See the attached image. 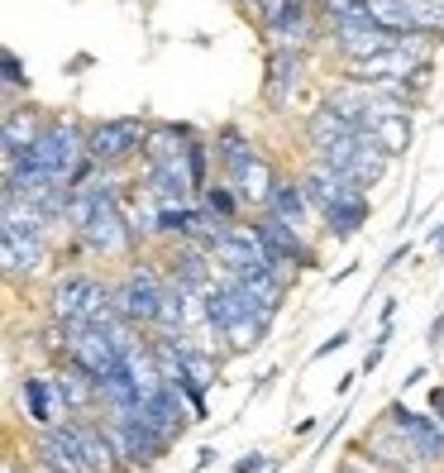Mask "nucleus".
<instances>
[{
  "label": "nucleus",
  "instance_id": "1a4fd4ad",
  "mask_svg": "<svg viewBox=\"0 0 444 473\" xmlns=\"http://www.w3.org/2000/svg\"><path fill=\"white\" fill-rule=\"evenodd\" d=\"M320 29L330 33L339 62H354V58H368V53H383V48L397 39L392 29H383L378 20H339V14H320Z\"/></svg>",
  "mask_w": 444,
  "mask_h": 473
},
{
  "label": "nucleus",
  "instance_id": "20e7f679",
  "mask_svg": "<svg viewBox=\"0 0 444 473\" xmlns=\"http://www.w3.org/2000/svg\"><path fill=\"white\" fill-rule=\"evenodd\" d=\"M110 292L106 278L87 273V268H67V273L48 287V316L62 320V326H81L91 316V307Z\"/></svg>",
  "mask_w": 444,
  "mask_h": 473
},
{
  "label": "nucleus",
  "instance_id": "0eeeda50",
  "mask_svg": "<svg viewBox=\"0 0 444 473\" xmlns=\"http://www.w3.org/2000/svg\"><path fill=\"white\" fill-rule=\"evenodd\" d=\"M211 253H215L220 273H263V268H282V263L268 253V244L259 240L253 221H249V225H239V221H234V225L215 240Z\"/></svg>",
  "mask_w": 444,
  "mask_h": 473
},
{
  "label": "nucleus",
  "instance_id": "e433bc0d",
  "mask_svg": "<svg viewBox=\"0 0 444 473\" xmlns=\"http://www.w3.org/2000/svg\"><path fill=\"white\" fill-rule=\"evenodd\" d=\"M430 412L439 416V426H444V387H430Z\"/></svg>",
  "mask_w": 444,
  "mask_h": 473
},
{
  "label": "nucleus",
  "instance_id": "9d476101",
  "mask_svg": "<svg viewBox=\"0 0 444 473\" xmlns=\"http://www.w3.org/2000/svg\"><path fill=\"white\" fill-rule=\"evenodd\" d=\"M383 416L401 430V440L411 445L416 464H444V426H439V416H420V412L406 407V402H392Z\"/></svg>",
  "mask_w": 444,
  "mask_h": 473
},
{
  "label": "nucleus",
  "instance_id": "f03ea898",
  "mask_svg": "<svg viewBox=\"0 0 444 473\" xmlns=\"http://www.w3.org/2000/svg\"><path fill=\"white\" fill-rule=\"evenodd\" d=\"M148 125L144 115H110V120H87V154L106 167V173H119L134 158H144L148 144Z\"/></svg>",
  "mask_w": 444,
  "mask_h": 473
},
{
  "label": "nucleus",
  "instance_id": "4be33fe9",
  "mask_svg": "<svg viewBox=\"0 0 444 473\" xmlns=\"http://www.w3.org/2000/svg\"><path fill=\"white\" fill-rule=\"evenodd\" d=\"M192 139H196V125H182V120H153V125H148L144 158H153V163L186 158V144H192Z\"/></svg>",
  "mask_w": 444,
  "mask_h": 473
},
{
  "label": "nucleus",
  "instance_id": "7c9ffc66",
  "mask_svg": "<svg viewBox=\"0 0 444 473\" xmlns=\"http://www.w3.org/2000/svg\"><path fill=\"white\" fill-rule=\"evenodd\" d=\"M0 81H5V100H14L20 91H29V67L14 48H0Z\"/></svg>",
  "mask_w": 444,
  "mask_h": 473
},
{
  "label": "nucleus",
  "instance_id": "2f4dec72",
  "mask_svg": "<svg viewBox=\"0 0 444 473\" xmlns=\"http://www.w3.org/2000/svg\"><path fill=\"white\" fill-rule=\"evenodd\" d=\"M387 345H392V326H383L378 330V340H373V349L364 354V374H373V368L383 364V354H387Z\"/></svg>",
  "mask_w": 444,
  "mask_h": 473
},
{
  "label": "nucleus",
  "instance_id": "412c9836",
  "mask_svg": "<svg viewBox=\"0 0 444 473\" xmlns=\"http://www.w3.org/2000/svg\"><path fill=\"white\" fill-rule=\"evenodd\" d=\"M263 211L278 215V221H287V225H297V230H306V221L316 215L311 196H306V187H301V177H278V187H272Z\"/></svg>",
  "mask_w": 444,
  "mask_h": 473
},
{
  "label": "nucleus",
  "instance_id": "f3484780",
  "mask_svg": "<svg viewBox=\"0 0 444 473\" xmlns=\"http://www.w3.org/2000/svg\"><path fill=\"white\" fill-rule=\"evenodd\" d=\"M211 148H215V173L225 182H239V177H244V167L259 158V144H253L239 125H220Z\"/></svg>",
  "mask_w": 444,
  "mask_h": 473
},
{
  "label": "nucleus",
  "instance_id": "9b49d317",
  "mask_svg": "<svg viewBox=\"0 0 444 473\" xmlns=\"http://www.w3.org/2000/svg\"><path fill=\"white\" fill-rule=\"evenodd\" d=\"M134 187H144L148 201H158V206H177V201H196V182L186 173V158H167V163H153L144 158L139 163V182Z\"/></svg>",
  "mask_w": 444,
  "mask_h": 473
},
{
  "label": "nucleus",
  "instance_id": "37998d69",
  "mask_svg": "<svg viewBox=\"0 0 444 473\" xmlns=\"http://www.w3.org/2000/svg\"><path fill=\"white\" fill-rule=\"evenodd\" d=\"M439 263H444V240H439Z\"/></svg>",
  "mask_w": 444,
  "mask_h": 473
},
{
  "label": "nucleus",
  "instance_id": "2eb2a0df",
  "mask_svg": "<svg viewBox=\"0 0 444 473\" xmlns=\"http://www.w3.org/2000/svg\"><path fill=\"white\" fill-rule=\"evenodd\" d=\"M33 454H39V464L53 468V473H91V464L81 459L72 430H67L62 421L58 426H39V435H33Z\"/></svg>",
  "mask_w": 444,
  "mask_h": 473
},
{
  "label": "nucleus",
  "instance_id": "72a5a7b5",
  "mask_svg": "<svg viewBox=\"0 0 444 473\" xmlns=\"http://www.w3.org/2000/svg\"><path fill=\"white\" fill-rule=\"evenodd\" d=\"M263 468H272V464L263 459L259 449H253V454H244V459H234V468H230V473H263Z\"/></svg>",
  "mask_w": 444,
  "mask_h": 473
},
{
  "label": "nucleus",
  "instance_id": "c9c22d12",
  "mask_svg": "<svg viewBox=\"0 0 444 473\" xmlns=\"http://www.w3.org/2000/svg\"><path fill=\"white\" fill-rule=\"evenodd\" d=\"M425 345H430V349H439V345H444V311L430 320V330H425Z\"/></svg>",
  "mask_w": 444,
  "mask_h": 473
},
{
  "label": "nucleus",
  "instance_id": "39448f33",
  "mask_svg": "<svg viewBox=\"0 0 444 473\" xmlns=\"http://www.w3.org/2000/svg\"><path fill=\"white\" fill-rule=\"evenodd\" d=\"M106 426H110V435H115V445H119L129 468H153L167 449H173V440H163V435L139 416V407L134 412H106Z\"/></svg>",
  "mask_w": 444,
  "mask_h": 473
},
{
  "label": "nucleus",
  "instance_id": "a878e982",
  "mask_svg": "<svg viewBox=\"0 0 444 473\" xmlns=\"http://www.w3.org/2000/svg\"><path fill=\"white\" fill-rule=\"evenodd\" d=\"M24 402H29V421L33 426H53V416L62 412L58 407V387L53 378H43V374H24Z\"/></svg>",
  "mask_w": 444,
  "mask_h": 473
},
{
  "label": "nucleus",
  "instance_id": "5701e85b",
  "mask_svg": "<svg viewBox=\"0 0 444 473\" xmlns=\"http://www.w3.org/2000/svg\"><path fill=\"white\" fill-rule=\"evenodd\" d=\"M278 177H282V173L268 163V154H259V158H253V163L244 167V177L234 182V192H239V201H244V206H249L253 215H259V211L268 206L272 187H278Z\"/></svg>",
  "mask_w": 444,
  "mask_h": 473
},
{
  "label": "nucleus",
  "instance_id": "aec40b11",
  "mask_svg": "<svg viewBox=\"0 0 444 473\" xmlns=\"http://www.w3.org/2000/svg\"><path fill=\"white\" fill-rule=\"evenodd\" d=\"M368 215H373L368 192H354L345 201H335L330 211H320V225H326V234H330L335 244H345V240H354V234L368 225Z\"/></svg>",
  "mask_w": 444,
  "mask_h": 473
},
{
  "label": "nucleus",
  "instance_id": "a211bd4d",
  "mask_svg": "<svg viewBox=\"0 0 444 473\" xmlns=\"http://www.w3.org/2000/svg\"><path fill=\"white\" fill-rule=\"evenodd\" d=\"M139 416H144L148 426L163 435V440H182V430H186V397L177 393L173 383H163L153 397H144Z\"/></svg>",
  "mask_w": 444,
  "mask_h": 473
},
{
  "label": "nucleus",
  "instance_id": "ea45409f",
  "mask_svg": "<svg viewBox=\"0 0 444 473\" xmlns=\"http://www.w3.org/2000/svg\"><path fill=\"white\" fill-rule=\"evenodd\" d=\"M81 67H91V53H77L72 62H67V72H72V77H77V72H81Z\"/></svg>",
  "mask_w": 444,
  "mask_h": 473
},
{
  "label": "nucleus",
  "instance_id": "f704fd0d",
  "mask_svg": "<svg viewBox=\"0 0 444 473\" xmlns=\"http://www.w3.org/2000/svg\"><path fill=\"white\" fill-rule=\"evenodd\" d=\"M234 5H239V14H244L249 24H259V14H263V5H268V0H234Z\"/></svg>",
  "mask_w": 444,
  "mask_h": 473
},
{
  "label": "nucleus",
  "instance_id": "7ed1b4c3",
  "mask_svg": "<svg viewBox=\"0 0 444 473\" xmlns=\"http://www.w3.org/2000/svg\"><path fill=\"white\" fill-rule=\"evenodd\" d=\"M134 244H139V230L125 201H100L91 225L72 234V253H91V259H134Z\"/></svg>",
  "mask_w": 444,
  "mask_h": 473
},
{
  "label": "nucleus",
  "instance_id": "423d86ee",
  "mask_svg": "<svg viewBox=\"0 0 444 473\" xmlns=\"http://www.w3.org/2000/svg\"><path fill=\"white\" fill-rule=\"evenodd\" d=\"M301 77H306V48L268 43V58H263V106L272 115H282L287 106H292Z\"/></svg>",
  "mask_w": 444,
  "mask_h": 473
},
{
  "label": "nucleus",
  "instance_id": "b1692460",
  "mask_svg": "<svg viewBox=\"0 0 444 473\" xmlns=\"http://www.w3.org/2000/svg\"><path fill=\"white\" fill-rule=\"evenodd\" d=\"M368 134L378 139L387 158H406L411 154V139H416V125H411V115H373Z\"/></svg>",
  "mask_w": 444,
  "mask_h": 473
},
{
  "label": "nucleus",
  "instance_id": "bb28decb",
  "mask_svg": "<svg viewBox=\"0 0 444 473\" xmlns=\"http://www.w3.org/2000/svg\"><path fill=\"white\" fill-rule=\"evenodd\" d=\"M201 206H206L211 215H220V221H239V211H249L244 201H239V192H234V182H225V177H215L206 192L196 196Z\"/></svg>",
  "mask_w": 444,
  "mask_h": 473
},
{
  "label": "nucleus",
  "instance_id": "a19ab883",
  "mask_svg": "<svg viewBox=\"0 0 444 473\" xmlns=\"http://www.w3.org/2000/svg\"><path fill=\"white\" fill-rule=\"evenodd\" d=\"M335 473H368V468H358V464H339Z\"/></svg>",
  "mask_w": 444,
  "mask_h": 473
},
{
  "label": "nucleus",
  "instance_id": "58836bf2",
  "mask_svg": "<svg viewBox=\"0 0 444 473\" xmlns=\"http://www.w3.org/2000/svg\"><path fill=\"white\" fill-rule=\"evenodd\" d=\"M378 316H383V326H392V320H397V297H387Z\"/></svg>",
  "mask_w": 444,
  "mask_h": 473
},
{
  "label": "nucleus",
  "instance_id": "f257e3e1",
  "mask_svg": "<svg viewBox=\"0 0 444 473\" xmlns=\"http://www.w3.org/2000/svg\"><path fill=\"white\" fill-rule=\"evenodd\" d=\"M163 297H167V273H163V263L139 259V253H134L129 268H125V278L115 282V307L125 311L129 326L153 330V326H158V316H163Z\"/></svg>",
  "mask_w": 444,
  "mask_h": 473
},
{
  "label": "nucleus",
  "instance_id": "f8f14e48",
  "mask_svg": "<svg viewBox=\"0 0 444 473\" xmlns=\"http://www.w3.org/2000/svg\"><path fill=\"white\" fill-rule=\"evenodd\" d=\"M215 253L206 244H196V240H177V244H167L163 253V273L167 282H182V287H192V292H201V287H211L215 282Z\"/></svg>",
  "mask_w": 444,
  "mask_h": 473
},
{
  "label": "nucleus",
  "instance_id": "6e6552de",
  "mask_svg": "<svg viewBox=\"0 0 444 473\" xmlns=\"http://www.w3.org/2000/svg\"><path fill=\"white\" fill-rule=\"evenodd\" d=\"M253 230H259V240L268 244V253L282 268H301V273H316L320 268V253H316V244H306V230L287 225V221H278V215H268V211L253 215Z\"/></svg>",
  "mask_w": 444,
  "mask_h": 473
},
{
  "label": "nucleus",
  "instance_id": "c85d7f7f",
  "mask_svg": "<svg viewBox=\"0 0 444 473\" xmlns=\"http://www.w3.org/2000/svg\"><path fill=\"white\" fill-rule=\"evenodd\" d=\"M368 14H373L383 29H392V33L416 29V24H411V0H368Z\"/></svg>",
  "mask_w": 444,
  "mask_h": 473
},
{
  "label": "nucleus",
  "instance_id": "4c0bfd02",
  "mask_svg": "<svg viewBox=\"0 0 444 473\" xmlns=\"http://www.w3.org/2000/svg\"><path fill=\"white\" fill-rule=\"evenodd\" d=\"M215 454H220L215 445H206V449H201V454H196V473H201V468H211V464H215Z\"/></svg>",
  "mask_w": 444,
  "mask_h": 473
},
{
  "label": "nucleus",
  "instance_id": "393cba45",
  "mask_svg": "<svg viewBox=\"0 0 444 473\" xmlns=\"http://www.w3.org/2000/svg\"><path fill=\"white\" fill-rule=\"evenodd\" d=\"M301 134H306V144L311 148H320V144H330V139H345V134H358V125H349L345 115H339L330 100H320L316 110H306V125H301Z\"/></svg>",
  "mask_w": 444,
  "mask_h": 473
},
{
  "label": "nucleus",
  "instance_id": "c756f323",
  "mask_svg": "<svg viewBox=\"0 0 444 473\" xmlns=\"http://www.w3.org/2000/svg\"><path fill=\"white\" fill-rule=\"evenodd\" d=\"M211 158H215V148H211V139H196L186 144V173H192V182H196V192H206L211 187Z\"/></svg>",
  "mask_w": 444,
  "mask_h": 473
},
{
  "label": "nucleus",
  "instance_id": "ddd939ff",
  "mask_svg": "<svg viewBox=\"0 0 444 473\" xmlns=\"http://www.w3.org/2000/svg\"><path fill=\"white\" fill-rule=\"evenodd\" d=\"M0 120H5V129H0V163L14 167L29 154V144L39 139L48 115H39L33 106H20V100H5V115H0Z\"/></svg>",
  "mask_w": 444,
  "mask_h": 473
},
{
  "label": "nucleus",
  "instance_id": "6ab92c4d",
  "mask_svg": "<svg viewBox=\"0 0 444 473\" xmlns=\"http://www.w3.org/2000/svg\"><path fill=\"white\" fill-rule=\"evenodd\" d=\"M53 387H58V407H62V416H81V412H91L96 402H100V383H96L81 364L67 359V354H62V374L53 378Z\"/></svg>",
  "mask_w": 444,
  "mask_h": 473
},
{
  "label": "nucleus",
  "instance_id": "473e14b6",
  "mask_svg": "<svg viewBox=\"0 0 444 473\" xmlns=\"http://www.w3.org/2000/svg\"><path fill=\"white\" fill-rule=\"evenodd\" d=\"M349 340H354V335H349V330H335V335H330V340H326V345H316V354H311V359H330V354H339V349H345Z\"/></svg>",
  "mask_w": 444,
  "mask_h": 473
},
{
  "label": "nucleus",
  "instance_id": "cd10ccee",
  "mask_svg": "<svg viewBox=\"0 0 444 473\" xmlns=\"http://www.w3.org/2000/svg\"><path fill=\"white\" fill-rule=\"evenodd\" d=\"M268 326L272 320H263V316H244V320H234V326L220 335V340H230V354H249V349H259L263 345V335H268Z\"/></svg>",
  "mask_w": 444,
  "mask_h": 473
},
{
  "label": "nucleus",
  "instance_id": "dca6fc26",
  "mask_svg": "<svg viewBox=\"0 0 444 473\" xmlns=\"http://www.w3.org/2000/svg\"><path fill=\"white\" fill-rule=\"evenodd\" d=\"M0 253H5V278H29L33 268L43 263L48 240L20 230V225H0Z\"/></svg>",
  "mask_w": 444,
  "mask_h": 473
},
{
  "label": "nucleus",
  "instance_id": "c03bdc74",
  "mask_svg": "<svg viewBox=\"0 0 444 473\" xmlns=\"http://www.w3.org/2000/svg\"><path fill=\"white\" fill-rule=\"evenodd\" d=\"M48 473H53V468H48Z\"/></svg>",
  "mask_w": 444,
  "mask_h": 473
},
{
  "label": "nucleus",
  "instance_id": "4468645a",
  "mask_svg": "<svg viewBox=\"0 0 444 473\" xmlns=\"http://www.w3.org/2000/svg\"><path fill=\"white\" fill-rule=\"evenodd\" d=\"M301 177V187H306V196H311V206H316V215L320 211H330L335 201H345V196H354V192H368V187H358V182L349 177V173H339V167H330V163H320V158H311L306 163V173H297Z\"/></svg>",
  "mask_w": 444,
  "mask_h": 473
},
{
  "label": "nucleus",
  "instance_id": "79ce46f5",
  "mask_svg": "<svg viewBox=\"0 0 444 473\" xmlns=\"http://www.w3.org/2000/svg\"><path fill=\"white\" fill-rule=\"evenodd\" d=\"M311 5H316V10H320V14H326V10H330V5H335V0H311Z\"/></svg>",
  "mask_w": 444,
  "mask_h": 473
}]
</instances>
